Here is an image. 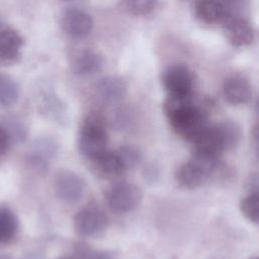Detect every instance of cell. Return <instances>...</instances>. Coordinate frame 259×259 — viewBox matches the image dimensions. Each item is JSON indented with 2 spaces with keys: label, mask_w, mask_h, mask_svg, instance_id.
I'll use <instances>...</instances> for the list:
<instances>
[{
  "label": "cell",
  "mask_w": 259,
  "mask_h": 259,
  "mask_svg": "<svg viewBox=\"0 0 259 259\" xmlns=\"http://www.w3.org/2000/svg\"><path fill=\"white\" fill-rule=\"evenodd\" d=\"M108 134L104 118L97 113L88 114L82 123L78 149L81 155L87 159H94L106 152Z\"/></svg>",
  "instance_id": "7a4b0ae2"
},
{
  "label": "cell",
  "mask_w": 259,
  "mask_h": 259,
  "mask_svg": "<svg viewBox=\"0 0 259 259\" xmlns=\"http://www.w3.org/2000/svg\"><path fill=\"white\" fill-rule=\"evenodd\" d=\"M164 111L174 132L190 143L208 125L204 110L189 96H169L164 103Z\"/></svg>",
  "instance_id": "6da1fadb"
},
{
  "label": "cell",
  "mask_w": 259,
  "mask_h": 259,
  "mask_svg": "<svg viewBox=\"0 0 259 259\" xmlns=\"http://www.w3.org/2000/svg\"><path fill=\"white\" fill-rule=\"evenodd\" d=\"M11 142V138L5 127L3 125H0V158L7 153Z\"/></svg>",
  "instance_id": "d4e9b609"
},
{
  "label": "cell",
  "mask_w": 259,
  "mask_h": 259,
  "mask_svg": "<svg viewBox=\"0 0 259 259\" xmlns=\"http://www.w3.org/2000/svg\"><path fill=\"white\" fill-rule=\"evenodd\" d=\"M3 126L9 134L11 141H22L26 136V127L21 120L16 119L15 117H10L5 120Z\"/></svg>",
  "instance_id": "7402d4cb"
},
{
  "label": "cell",
  "mask_w": 259,
  "mask_h": 259,
  "mask_svg": "<svg viewBox=\"0 0 259 259\" xmlns=\"http://www.w3.org/2000/svg\"><path fill=\"white\" fill-rule=\"evenodd\" d=\"M240 208L249 221L259 224V195L247 194L242 199Z\"/></svg>",
  "instance_id": "44dd1931"
},
{
  "label": "cell",
  "mask_w": 259,
  "mask_h": 259,
  "mask_svg": "<svg viewBox=\"0 0 259 259\" xmlns=\"http://www.w3.org/2000/svg\"><path fill=\"white\" fill-rule=\"evenodd\" d=\"M107 205L115 212L124 213L134 210L141 203L143 192L141 188L128 181H119L110 185L105 193Z\"/></svg>",
  "instance_id": "3957f363"
},
{
  "label": "cell",
  "mask_w": 259,
  "mask_h": 259,
  "mask_svg": "<svg viewBox=\"0 0 259 259\" xmlns=\"http://www.w3.org/2000/svg\"><path fill=\"white\" fill-rule=\"evenodd\" d=\"M19 96V89L16 82L8 75H0V106L9 107L13 105Z\"/></svg>",
  "instance_id": "ac0fdd59"
},
{
  "label": "cell",
  "mask_w": 259,
  "mask_h": 259,
  "mask_svg": "<svg viewBox=\"0 0 259 259\" xmlns=\"http://www.w3.org/2000/svg\"><path fill=\"white\" fill-rule=\"evenodd\" d=\"M175 178L180 186L194 189L201 186L208 179V175L201 164L191 159L179 166L175 173Z\"/></svg>",
  "instance_id": "8fae6325"
},
{
  "label": "cell",
  "mask_w": 259,
  "mask_h": 259,
  "mask_svg": "<svg viewBox=\"0 0 259 259\" xmlns=\"http://www.w3.org/2000/svg\"><path fill=\"white\" fill-rule=\"evenodd\" d=\"M0 259H13V258L8 254H0Z\"/></svg>",
  "instance_id": "83f0119b"
},
{
  "label": "cell",
  "mask_w": 259,
  "mask_h": 259,
  "mask_svg": "<svg viewBox=\"0 0 259 259\" xmlns=\"http://www.w3.org/2000/svg\"><path fill=\"white\" fill-rule=\"evenodd\" d=\"M58 259H75V258L69 257V256H64V257H60V258H58Z\"/></svg>",
  "instance_id": "f1b7e54d"
},
{
  "label": "cell",
  "mask_w": 259,
  "mask_h": 259,
  "mask_svg": "<svg viewBox=\"0 0 259 259\" xmlns=\"http://www.w3.org/2000/svg\"><path fill=\"white\" fill-rule=\"evenodd\" d=\"M255 111H256V114H257V116L259 117V96L257 97V99H256V102H255Z\"/></svg>",
  "instance_id": "4316f807"
},
{
  "label": "cell",
  "mask_w": 259,
  "mask_h": 259,
  "mask_svg": "<svg viewBox=\"0 0 259 259\" xmlns=\"http://www.w3.org/2000/svg\"><path fill=\"white\" fill-rule=\"evenodd\" d=\"M245 189L247 194L259 195V174H250L246 180Z\"/></svg>",
  "instance_id": "cb8c5ba5"
},
{
  "label": "cell",
  "mask_w": 259,
  "mask_h": 259,
  "mask_svg": "<svg viewBox=\"0 0 259 259\" xmlns=\"http://www.w3.org/2000/svg\"><path fill=\"white\" fill-rule=\"evenodd\" d=\"M218 125L224 139L227 151L236 148L242 137L240 126L233 120H223L218 122Z\"/></svg>",
  "instance_id": "d6986e66"
},
{
  "label": "cell",
  "mask_w": 259,
  "mask_h": 259,
  "mask_svg": "<svg viewBox=\"0 0 259 259\" xmlns=\"http://www.w3.org/2000/svg\"><path fill=\"white\" fill-rule=\"evenodd\" d=\"M92 170L102 179H113L120 176L125 168L115 152H104L91 160Z\"/></svg>",
  "instance_id": "4fadbf2b"
},
{
  "label": "cell",
  "mask_w": 259,
  "mask_h": 259,
  "mask_svg": "<svg viewBox=\"0 0 259 259\" xmlns=\"http://www.w3.org/2000/svg\"><path fill=\"white\" fill-rule=\"evenodd\" d=\"M61 25L68 35L81 38L90 33L93 21L87 12L78 8H71L63 13Z\"/></svg>",
  "instance_id": "9c48e42d"
},
{
  "label": "cell",
  "mask_w": 259,
  "mask_h": 259,
  "mask_svg": "<svg viewBox=\"0 0 259 259\" xmlns=\"http://www.w3.org/2000/svg\"><path fill=\"white\" fill-rule=\"evenodd\" d=\"M53 189L62 201L75 202L81 199L85 192V181L72 170L60 169L54 176Z\"/></svg>",
  "instance_id": "277c9868"
},
{
  "label": "cell",
  "mask_w": 259,
  "mask_h": 259,
  "mask_svg": "<svg viewBox=\"0 0 259 259\" xmlns=\"http://www.w3.org/2000/svg\"><path fill=\"white\" fill-rule=\"evenodd\" d=\"M162 84L169 96L192 95L194 79L190 70L184 65H172L162 73Z\"/></svg>",
  "instance_id": "8992f818"
},
{
  "label": "cell",
  "mask_w": 259,
  "mask_h": 259,
  "mask_svg": "<svg viewBox=\"0 0 259 259\" xmlns=\"http://www.w3.org/2000/svg\"><path fill=\"white\" fill-rule=\"evenodd\" d=\"M96 93L101 102L109 105L115 104L123 99L126 85L119 77L106 76L97 83Z\"/></svg>",
  "instance_id": "5bb4252c"
},
{
  "label": "cell",
  "mask_w": 259,
  "mask_h": 259,
  "mask_svg": "<svg viewBox=\"0 0 259 259\" xmlns=\"http://www.w3.org/2000/svg\"><path fill=\"white\" fill-rule=\"evenodd\" d=\"M254 259H259V257L258 258H254Z\"/></svg>",
  "instance_id": "4dcf8cb0"
},
{
  "label": "cell",
  "mask_w": 259,
  "mask_h": 259,
  "mask_svg": "<svg viewBox=\"0 0 259 259\" xmlns=\"http://www.w3.org/2000/svg\"><path fill=\"white\" fill-rule=\"evenodd\" d=\"M251 141L256 153L259 155V123H257L251 132Z\"/></svg>",
  "instance_id": "484cf974"
},
{
  "label": "cell",
  "mask_w": 259,
  "mask_h": 259,
  "mask_svg": "<svg viewBox=\"0 0 259 259\" xmlns=\"http://www.w3.org/2000/svg\"><path fill=\"white\" fill-rule=\"evenodd\" d=\"M74 229L81 237H95L105 231L108 220L106 214L95 205L79 209L74 217Z\"/></svg>",
  "instance_id": "5b68a950"
},
{
  "label": "cell",
  "mask_w": 259,
  "mask_h": 259,
  "mask_svg": "<svg viewBox=\"0 0 259 259\" xmlns=\"http://www.w3.org/2000/svg\"><path fill=\"white\" fill-rule=\"evenodd\" d=\"M251 95V85L243 76H230L223 83V96L225 100L232 105H241L247 103Z\"/></svg>",
  "instance_id": "30bf717a"
},
{
  "label": "cell",
  "mask_w": 259,
  "mask_h": 259,
  "mask_svg": "<svg viewBox=\"0 0 259 259\" xmlns=\"http://www.w3.org/2000/svg\"><path fill=\"white\" fill-rule=\"evenodd\" d=\"M2 29H3V28H1V22H0V31H1Z\"/></svg>",
  "instance_id": "f546056e"
},
{
  "label": "cell",
  "mask_w": 259,
  "mask_h": 259,
  "mask_svg": "<svg viewBox=\"0 0 259 259\" xmlns=\"http://www.w3.org/2000/svg\"><path fill=\"white\" fill-rule=\"evenodd\" d=\"M194 14L199 21L206 24L223 22L227 18L226 7L220 0H197Z\"/></svg>",
  "instance_id": "9a60e30c"
},
{
  "label": "cell",
  "mask_w": 259,
  "mask_h": 259,
  "mask_svg": "<svg viewBox=\"0 0 259 259\" xmlns=\"http://www.w3.org/2000/svg\"><path fill=\"white\" fill-rule=\"evenodd\" d=\"M224 32L228 41L236 48L251 45L255 39V30L249 21L242 17L227 16L223 21Z\"/></svg>",
  "instance_id": "52a82bcc"
},
{
  "label": "cell",
  "mask_w": 259,
  "mask_h": 259,
  "mask_svg": "<svg viewBox=\"0 0 259 259\" xmlns=\"http://www.w3.org/2000/svg\"><path fill=\"white\" fill-rule=\"evenodd\" d=\"M22 38L13 29H2L0 31V61L4 63L13 62L19 56L22 48Z\"/></svg>",
  "instance_id": "2e32d148"
},
{
  "label": "cell",
  "mask_w": 259,
  "mask_h": 259,
  "mask_svg": "<svg viewBox=\"0 0 259 259\" xmlns=\"http://www.w3.org/2000/svg\"><path fill=\"white\" fill-rule=\"evenodd\" d=\"M115 153L117 154L121 163L123 164L125 171L137 167L143 159L142 150L136 145L121 146Z\"/></svg>",
  "instance_id": "ffe728a7"
},
{
  "label": "cell",
  "mask_w": 259,
  "mask_h": 259,
  "mask_svg": "<svg viewBox=\"0 0 259 259\" xmlns=\"http://www.w3.org/2000/svg\"><path fill=\"white\" fill-rule=\"evenodd\" d=\"M127 10L136 15H146L156 6L157 0H125Z\"/></svg>",
  "instance_id": "603a6c76"
},
{
  "label": "cell",
  "mask_w": 259,
  "mask_h": 259,
  "mask_svg": "<svg viewBox=\"0 0 259 259\" xmlns=\"http://www.w3.org/2000/svg\"><path fill=\"white\" fill-rule=\"evenodd\" d=\"M59 146L56 140L51 137H40L36 139L30 148L27 156L28 165L37 172L48 169L49 163L58 152Z\"/></svg>",
  "instance_id": "ba28073f"
},
{
  "label": "cell",
  "mask_w": 259,
  "mask_h": 259,
  "mask_svg": "<svg viewBox=\"0 0 259 259\" xmlns=\"http://www.w3.org/2000/svg\"><path fill=\"white\" fill-rule=\"evenodd\" d=\"M71 69L79 76H90L100 71L103 61L96 52L83 49L75 52L71 57Z\"/></svg>",
  "instance_id": "7c38bea8"
},
{
  "label": "cell",
  "mask_w": 259,
  "mask_h": 259,
  "mask_svg": "<svg viewBox=\"0 0 259 259\" xmlns=\"http://www.w3.org/2000/svg\"><path fill=\"white\" fill-rule=\"evenodd\" d=\"M18 231V219L14 211L7 206H0V245L14 239Z\"/></svg>",
  "instance_id": "e0dca14e"
}]
</instances>
